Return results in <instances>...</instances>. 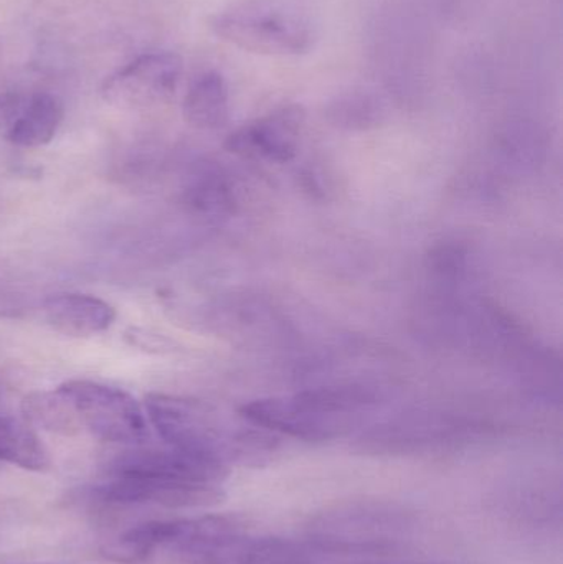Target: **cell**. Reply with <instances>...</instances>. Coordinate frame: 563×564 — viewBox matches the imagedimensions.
<instances>
[{"label": "cell", "instance_id": "cell-1", "mask_svg": "<svg viewBox=\"0 0 563 564\" xmlns=\"http://www.w3.org/2000/svg\"><path fill=\"white\" fill-rule=\"evenodd\" d=\"M413 530L415 517L399 503L350 500L314 516L304 542L317 556L370 558L399 552Z\"/></svg>", "mask_w": 563, "mask_h": 564}, {"label": "cell", "instance_id": "cell-2", "mask_svg": "<svg viewBox=\"0 0 563 564\" xmlns=\"http://www.w3.org/2000/svg\"><path fill=\"white\" fill-rule=\"evenodd\" d=\"M167 549L185 564H314L317 558L306 542L251 535L237 516L177 520Z\"/></svg>", "mask_w": 563, "mask_h": 564}, {"label": "cell", "instance_id": "cell-3", "mask_svg": "<svg viewBox=\"0 0 563 564\" xmlns=\"http://www.w3.org/2000/svg\"><path fill=\"white\" fill-rule=\"evenodd\" d=\"M145 414L167 446L227 467L228 463L260 464L273 451V440L260 433H227L197 401L151 393Z\"/></svg>", "mask_w": 563, "mask_h": 564}, {"label": "cell", "instance_id": "cell-4", "mask_svg": "<svg viewBox=\"0 0 563 564\" xmlns=\"http://www.w3.org/2000/svg\"><path fill=\"white\" fill-rule=\"evenodd\" d=\"M58 390L75 408L82 426L105 443L136 446L148 440L145 411L126 391L89 380H68Z\"/></svg>", "mask_w": 563, "mask_h": 564}, {"label": "cell", "instance_id": "cell-5", "mask_svg": "<svg viewBox=\"0 0 563 564\" xmlns=\"http://www.w3.org/2000/svg\"><path fill=\"white\" fill-rule=\"evenodd\" d=\"M210 29L225 42L258 55H300L311 46L310 29L300 19L263 7L217 13Z\"/></svg>", "mask_w": 563, "mask_h": 564}, {"label": "cell", "instance_id": "cell-6", "mask_svg": "<svg viewBox=\"0 0 563 564\" xmlns=\"http://www.w3.org/2000/svg\"><path fill=\"white\" fill-rule=\"evenodd\" d=\"M182 69V58L175 53H145L106 79L102 98L121 109L154 108L175 95Z\"/></svg>", "mask_w": 563, "mask_h": 564}, {"label": "cell", "instance_id": "cell-7", "mask_svg": "<svg viewBox=\"0 0 563 564\" xmlns=\"http://www.w3.org/2000/svg\"><path fill=\"white\" fill-rule=\"evenodd\" d=\"M108 477L128 476L188 486H224L227 467L174 447L126 446L108 463Z\"/></svg>", "mask_w": 563, "mask_h": 564}, {"label": "cell", "instance_id": "cell-8", "mask_svg": "<svg viewBox=\"0 0 563 564\" xmlns=\"http://www.w3.org/2000/svg\"><path fill=\"white\" fill-rule=\"evenodd\" d=\"M93 499L111 506H161L167 509H201L221 502V487L188 486L144 477L111 476L91 489Z\"/></svg>", "mask_w": 563, "mask_h": 564}, {"label": "cell", "instance_id": "cell-9", "mask_svg": "<svg viewBox=\"0 0 563 564\" xmlns=\"http://www.w3.org/2000/svg\"><path fill=\"white\" fill-rule=\"evenodd\" d=\"M241 416L255 426L273 433L288 434L296 440L321 443L346 433L350 423L324 416L301 404L296 398L288 401L264 400L245 404Z\"/></svg>", "mask_w": 563, "mask_h": 564}, {"label": "cell", "instance_id": "cell-10", "mask_svg": "<svg viewBox=\"0 0 563 564\" xmlns=\"http://www.w3.org/2000/svg\"><path fill=\"white\" fill-rule=\"evenodd\" d=\"M303 122V109L300 106H288L255 124L238 129L227 139L225 148L245 158L286 162L296 154Z\"/></svg>", "mask_w": 563, "mask_h": 564}, {"label": "cell", "instance_id": "cell-11", "mask_svg": "<svg viewBox=\"0 0 563 564\" xmlns=\"http://www.w3.org/2000/svg\"><path fill=\"white\" fill-rule=\"evenodd\" d=\"M42 311L53 330L76 338L102 334L118 317L109 302L82 292L50 295L43 301Z\"/></svg>", "mask_w": 563, "mask_h": 564}, {"label": "cell", "instance_id": "cell-12", "mask_svg": "<svg viewBox=\"0 0 563 564\" xmlns=\"http://www.w3.org/2000/svg\"><path fill=\"white\" fill-rule=\"evenodd\" d=\"M65 118L62 101L50 93L32 96L25 108L13 119L7 141L17 148L35 149L50 144Z\"/></svg>", "mask_w": 563, "mask_h": 564}, {"label": "cell", "instance_id": "cell-13", "mask_svg": "<svg viewBox=\"0 0 563 564\" xmlns=\"http://www.w3.org/2000/svg\"><path fill=\"white\" fill-rule=\"evenodd\" d=\"M177 520H152L126 530L118 539L102 545V558L118 564H144L174 539Z\"/></svg>", "mask_w": 563, "mask_h": 564}, {"label": "cell", "instance_id": "cell-14", "mask_svg": "<svg viewBox=\"0 0 563 564\" xmlns=\"http://www.w3.org/2000/svg\"><path fill=\"white\" fill-rule=\"evenodd\" d=\"M185 121L197 129H218L228 119V88L217 72L198 76L182 105Z\"/></svg>", "mask_w": 563, "mask_h": 564}, {"label": "cell", "instance_id": "cell-15", "mask_svg": "<svg viewBox=\"0 0 563 564\" xmlns=\"http://www.w3.org/2000/svg\"><path fill=\"white\" fill-rule=\"evenodd\" d=\"M0 463L45 473L50 467V454L26 421L0 414Z\"/></svg>", "mask_w": 563, "mask_h": 564}, {"label": "cell", "instance_id": "cell-16", "mask_svg": "<svg viewBox=\"0 0 563 564\" xmlns=\"http://www.w3.org/2000/svg\"><path fill=\"white\" fill-rule=\"evenodd\" d=\"M22 413L30 426L50 433L73 436L83 430L75 408L68 398L55 388L53 391H33L22 400Z\"/></svg>", "mask_w": 563, "mask_h": 564}, {"label": "cell", "instance_id": "cell-17", "mask_svg": "<svg viewBox=\"0 0 563 564\" xmlns=\"http://www.w3.org/2000/svg\"><path fill=\"white\" fill-rule=\"evenodd\" d=\"M182 202L188 210L207 217L228 214L234 205L227 178L214 167H201L185 182Z\"/></svg>", "mask_w": 563, "mask_h": 564}, {"label": "cell", "instance_id": "cell-18", "mask_svg": "<svg viewBox=\"0 0 563 564\" xmlns=\"http://www.w3.org/2000/svg\"><path fill=\"white\" fill-rule=\"evenodd\" d=\"M29 311V299L19 281L6 268L0 267V317L19 318Z\"/></svg>", "mask_w": 563, "mask_h": 564}, {"label": "cell", "instance_id": "cell-19", "mask_svg": "<svg viewBox=\"0 0 563 564\" xmlns=\"http://www.w3.org/2000/svg\"><path fill=\"white\" fill-rule=\"evenodd\" d=\"M15 108V98L10 95L0 96V122L3 121V118L12 112V109Z\"/></svg>", "mask_w": 563, "mask_h": 564}, {"label": "cell", "instance_id": "cell-20", "mask_svg": "<svg viewBox=\"0 0 563 564\" xmlns=\"http://www.w3.org/2000/svg\"><path fill=\"white\" fill-rule=\"evenodd\" d=\"M30 564H32V563H30ZM36 564H43V563H36Z\"/></svg>", "mask_w": 563, "mask_h": 564}]
</instances>
